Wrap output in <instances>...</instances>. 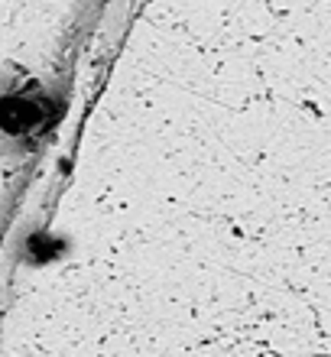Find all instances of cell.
<instances>
[{
    "label": "cell",
    "mask_w": 331,
    "mask_h": 357,
    "mask_svg": "<svg viewBox=\"0 0 331 357\" xmlns=\"http://www.w3.org/2000/svg\"><path fill=\"white\" fill-rule=\"evenodd\" d=\"M49 114H52V101H49L46 94H33V91L10 94L7 101L0 104V123L13 137L43 130L49 123Z\"/></svg>",
    "instance_id": "6da1fadb"
}]
</instances>
